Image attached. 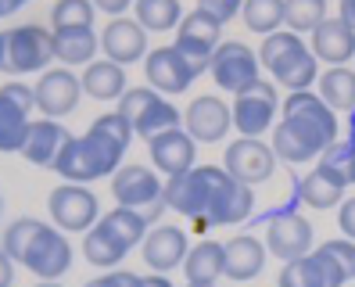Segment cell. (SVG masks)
I'll return each instance as SVG.
<instances>
[{
  "mask_svg": "<svg viewBox=\"0 0 355 287\" xmlns=\"http://www.w3.org/2000/svg\"><path fill=\"white\" fill-rule=\"evenodd\" d=\"M54 61V29L44 26H18L8 33V61L4 72L11 76H29V72H47Z\"/></svg>",
  "mask_w": 355,
  "mask_h": 287,
  "instance_id": "8",
  "label": "cell"
},
{
  "mask_svg": "<svg viewBox=\"0 0 355 287\" xmlns=\"http://www.w3.org/2000/svg\"><path fill=\"white\" fill-rule=\"evenodd\" d=\"M112 194L122 209H133L148 219V227H158V216L169 209L165 205V183L148 166H122L112 176Z\"/></svg>",
  "mask_w": 355,
  "mask_h": 287,
  "instance_id": "4",
  "label": "cell"
},
{
  "mask_svg": "<svg viewBox=\"0 0 355 287\" xmlns=\"http://www.w3.org/2000/svg\"><path fill=\"white\" fill-rule=\"evenodd\" d=\"M316 83H320L316 94L327 101L334 112H352V108H355V72H352L348 65L327 69Z\"/></svg>",
  "mask_w": 355,
  "mask_h": 287,
  "instance_id": "31",
  "label": "cell"
},
{
  "mask_svg": "<svg viewBox=\"0 0 355 287\" xmlns=\"http://www.w3.org/2000/svg\"><path fill=\"white\" fill-rule=\"evenodd\" d=\"M79 79H83V94H90L94 101H122L130 90L126 72L115 61H90Z\"/></svg>",
  "mask_w": 355,
  "mask_h": 287,
  "instance_id": "25",
  "label": "cell"
},
{
  "mask_svg": "<svg viewBox=\"0 0 355 287\" xmlns=\"http://www.w3.org/2000/svg\"><path fill=\"white\" fill-rule=\"evenodd\" d=\"M144 72H148V83L158 94H183L194 83V69L187 65V58L176 47H155L144 58Z\"/></svg>",
  "mask_w": 355,
  "mask_h": 287,
  "instance_id": "16",
  "label": "cell"
},
{
  "mask_svg": "<svg viewBox=\"0 0 355 287\" xmlns=\"http://www.w3.org/2000/svg\"><path fill=\"white\" fill-rule=\"evenodd\" d=\"M198 8L208 11V15H216L219 22L226 26L230 18H237V15L244 11V0H198Z\"/></svg>",
  "mask_w": 355,
  "mask_h": 287,
  "instance_id": "40",
  "label": "cell"
},
{
  "mask_svg": "<svg viewBox=\"0 0 355 287\" xmlns=\"http://www.w3.org/2000/svg\"><path fill=\"white\" fill-rule=\"evenodd\" d=\"M327 18V0H284V26L291 33H312Z\"/></svg>",
  "mask_w": 355,
  "mask_h": 287,
  "instance_id": "34",
  "label": "cell"
},
{
  "mask_svg": "<svg viewBox=\"0 0 355 287\" xmlns=\"http://www.w3.org/2000/svg\"><path fill=\"white\" fill-rule=\"evenodd\" d=\"M133 11H137V22L148 33H169L183 22L180 0H137Z\"/></svg>",
  "mask_w": 355,
  "mask_h": 287,
  "instance_id": "33",
  "label": "cell"
},
{
  "mask_svg": "<svg viewBox=\"0 0 355 287\" xmlns=\"http://www.w3.org/2000/svg\"><path fill=\"white\" fill-rule=\"evenodd\" d=\"M4 61H8V33H0V72H4Z\"/></svg>",
  "mask_w": 355,
  "mask_h": 287,
  "instance_id": "48",
  "label": "cell"
},
{
  "mask_svg": "<svg viewBox=\"0 0 355 287\" xmlns=\"http://www.w3.org/2000/svg\"><path fill=\"white\" fill-rule=\"evenodd\" d=\"M69 140H72V133L61 126V119H36L29 126L22 155H26V162H33L40 169H54Z\"/></svg>",
  "mask_w": 355,
  "mask_h": 287,
  "instance_id": "19",
  "label": "cell"
},
{
  "mask_svg": "<svg viewBox=\"0 0 355 287\" xmlns=\"http://www.w3.org/2000/svg\"><path fill=\"white\" fill-rule=\"evenodd\" d=\"M244 26L252 33H280L284 26V0H244Z\"/></svg>",
  "mask_w": 355,
  "mask_h": 287,
  "instance_id": "35",
  "label": "cell"
},
{
  "mask_svg": "<svg viewBox=\"0 0 355 287\" xmlns=\"http://www.w3.org/2000/svg\"><path fill=\"white\" fill-rule=\"evenodd\" d=\"M119 112L130 119L133 133H140L144 140H151L158 133H169V130H180V122H183V112L176 105H169V101L151 87H130L126 97L119 101Z\"/></svg>",
  "mask_w": 355,
  "mask_h": 287,
  "instance_id": "5",
  "label": "cell"
},
{
  "mask_svg": "<svg viewBox=\"0 0 355 287\" xmlns=\"http://www.w3.org/2000/svg\"><path fill=\"white\" fill-rule=\"evenodd\" d=\"M341 18L355 29V0H341Z\"/></svg>",
  "mask_w": 355,
  "mask_h": 287,
  "instance_id": "46",
  "label": "cell"
},
{
  "mask_svg": "<svg viewBox=\"0 0 355 287\" xmlns=\"http://www.w3.org/2000/svg\"><path fill=\"white\" fill-rule=\"evenodd\" d=\"M266 252H273V259H284V262L312 255V227H309V219L291 216V212L273 216L269 227H266Z\"/></svg>",
  "mask_w": 355,
  "mask_h": 287,
  "instance_id": "15",
  "label": "cell"
},
{
  "mask_svg": "<svg viewBox=\"0 0 355 287\" xmlns=\"http://www.w3.org/2000/svg\"><path fill=\"white\" fill-rule=\"evenodd\" d=\"M259 54L252 47H244L241 40H223L212 54V72L216 76V87L230 90V94H241L252 83H259Z\"/></svg>",
  "mask_w": 355,
  "mask_h": 287,
  "instance_id": "10",
  "label": "cell"
},
{
  "mask_svg": "<svg viewBox=\"0 0 355 287\" xmlns=\"http://www.w3.org/2000/svg\"><path fill=\"white\" fill-rule=\"evenodd\" d=\"M219 33H223V22L216 15L201 11V8H194L191 15H183V22L176 26V44L173 47L187 58V65L194 69V76L212 69V54L223 44Z\"/></svg>",
  "mask_w": 355,
  "mask_h": 287,
  "instance_id": "6",
  "label": "cell"
},
{
  "mask_svg": "<svg viewBox=\"0 0 355 287\" xmlns=\"http://www.w3.org/2000/svg\"><path fill=\"white\" fill-rule=\"evenodd\" d=\"M187 133H191L198 144H216L230 133L234 126V112H230L219 97H194L183 112Z\"/></svg>",
  "mask_w": 355,
  "mask_h": 287,
  "instance_id": "18",
  "label": "cell"
},
{
  "mask_svg": "<svg viewBox=\"0 0 355 287\" xmlns=\"http://www.w3.org/2000/svg\"><path fill=\"white\" fill-rule=\"evenodd\" d=\"M280 108V97L273 83H252L248 90L234 94V126L241 130V137H262L269 126H273V115Z\"/></svg>",
  "mask_w": 355,
  "mask_h": 287,
  "instance_id": "11",
  "label": "cell"
},
{
  "mask_svg": "<svg viewBox=\"0 0 355 287\" xmlns=\"http://www.w3.org/2000/svg\"><path fill=\"white\" fill-rule=\"evenodd\" d=\"M345 187L348 183L338 173H330L327 166H316L302 180L298 194H302V201L309 205V209H334V205L345 201Z\"/></svg>",
  "mask_w": 355,
  "mask_h": 287,
  "instance_id": "28",
  "label": "cell"
},
{
  "mask_svg": "<svg viewBox=\"0 0 355 287\" xmlns=\"http://www.w3.org/2000/svg\"><path fill=\"white\" fill-rule=\"evenodd\" d=\"M312 54L327 65H345L355 58V29L345 18H323L320 29H312Z\"/></svg>",
  "mask_w": 355,
  "mask_h": 287,
  "instance_id": "22",
  "label": "cell"
},
{
  "mask_svg": "<svg viewBox=\"0 0 355 287\" xmlns=\"http://www.w3.org/2000/svg\"><path fill=\"white\" fill-rule=\"evenodd\" d=\"M11 284H15V262L4 248H0V287H11Z\"/></svg>",
  "mask_w": 355,
  "mask_h": 287,
  "instance_id": "44",
  "label": "cell"
},
{
  "mask_svg": "<svg viewBox=\"0 0 355 287\" xmlns=\"http://www.w3.org/2000/svg\"><path fill=\"white\" fill-rule=\"evenodd\" d=\"M47 212L58 230L65 234H87L97 223V198L87 183H61L47 198Z\"/></svg>",
  "mask_w": 355,
  "mask_h": 287,
  "instance_id": "9",
  "label": "cell"
},
{
  "mask_svg": "<svg viewBox=\"0 0 355 287\" xmlns=\"http://www.w3.org/2000/svg\"><path fill=\"white\" fill-rule=\"evenodd\" d=\"M309 47L302 44V36L298 33H291V29H280V33H269L262 40V51H259V61L269 69V72H284L291 61H295L298 54H305Z\"/></svg>",
  "mask_w": 355,
  "mask_h": 287,
  "instance_id": "30",
  "label": "cell"
},
{
  "mask_svg": "<svg viewBox=\"0 0 355 287\" xmlns=\"http://www.w3.org/2000/svg\"><path fill=\"white\" fill-rule=\"evenodd\" d=\"M338 227L345 230L348 241H355V198H345L338 205Z\"/></svg>",
  "mask_w": 355,
  "mask_h": 287,
  "instance_id": "42",
  "label": "cell"
},
{
  "mask_svg": "<svg viewBox=\"0 0 355 287\" xmlns=\"http://www.w3.org/2000/svg\"><path fill=\"white\" fill-rule=\"evenodd\" d=\"M0 212H4V198H0Z\"/></svg>",
  "mask_w": 355,
  "mask_h": 287,
  "instance_id": "51",
  "label": "cell"
},
{
  "mask_svg": "<svg viewBox=\"0 0 355 287\" xmlns=\"http://www.w3.org/2000/svg\"><path fill=\"white\" fill-rule=\"evenodd\" d=\"M83 255H87L90 266H97V270H115V266L126 259L130 252L122 248V244L101 227V223H94V227L83 234Z\"/></svg>",
  "mask_w": 355,
  "mask_h": 287,
  "instance_id": "32",
  "label": "cell"
},
{
  "mask_svg": "<svg viewBox=\"0 0 355 287\" xmlns=\"http://www.w3.org/2000/svg\"><path fill=\"white\" fill-rule=\"evenodd\" d=\"M54 29H94V0H58L51 8Z\"/></svg>",
  "mask_w": 355,
  "mask_h": 287,
  "instance_id": "37",
  "label": "cell"
},
{
  "mask_svg": "<svg viewBox=\"0 0 355 287\" xmlns=\"http://www.w3.org/2000/svg\"><path fill=\"white\" fill-rule=\"evenodd\" d=\"M187 284H216L226 273V248L219 241H201L194 244L183 259Z\"/></svg>",
  "mask_w": 355,
  "mask_h": 287,
  "instance_id": "26",
  "label": "cell"
},
{
  "mask_svg": "<svg viewBox=\"0 0 355 287\" xmlns=\"http://www.w3.org/2000/svg\"><path fill=\"white\" fill-rule=\"evenodd\" d=\"M223 169L241 180V183H262L277 173V155L269 144H262L259 137H241L226 148V158H223Z\"/></svg>",
  "mask_w": 355,
  "mask_h": 287,
  "instance_id": "12",
  "label": "cell"
},
{
  "mask_svg": "<svg viewBox=\"0 0 355 287\" xmlns=\"http://www.w3.org/2000/svg\"><path fill=\"white\" fill-rule=\"evenodd\" d=\"M101 51L115 65H133V61L148 58V29L137 18H112L101 33Z\"/></svg>",
  "mask_w": 355,
  "mask_h": 287,
  "instance_id": "17",
  "label": "cell"
},
{
  "mask_svg": "<svg viewBox=\"0 0 355 287\" xmlns=\"http://www.w3.org/2000/svg\"><path fill=\"white\" fill-rule=\"evenodd\" d=\"M334 140H338V119L327 101L312 90L287 94L284 119L273 130V155L291 166H302L320 158Z\"/></svg>",
  "mask_w": 355,
  "mask_h": 287,
  "instance_id": "2",
  "label": "cell"
},
{
  "mask_svg": "<svg viewBox=\"0 0 355 287\" xmlns=\"http://www.w3.org/2000/svg\"><path fill=\"white\" fill-rule=\"evenodd\" d=\"M33 108H36L33 87L18 83V79L0 87V151L4 155L26 148V137H29V126H33V119H29Z\"/></svg>",
  "mask_w": 355,
  "mask_h": 287,
  "instance_id": "7",
  "label": "cell"
},
{
  "mask_svg": "<svg viewBox=\"0 0 355 287\" xmlns=\"http://www.w3.org/2000/svg\"><path fill=\"white\" fill-rule=\"evenodd\" d=\"M44 227H47V223H40V219H33V216H22V219L11 223V227L4 230V252L11 255V262H22V266H26V255H29L36 234L44 230Z\"/></svg>",
  "mask_w": 355,
  "mask_h": 287,
  "instance_id": "36",
  "label": "cell"
},
{
  "mask_svg": "<svg viewBox=\"0 0 355 287\" xmlns=\"http://www.w3.org/2000/svg\"><path fill=\"white\" fill-rule=\"evenodd\" d=\"M140 252H144V262H148L155 273H169V270H176V266H183V259H187L191 248H187V234L180 227H162L158 223L155 230H148Z\"/></svg>",
  "mask_w": 355,
  "mask_h": 287,
  "instance_id": "21",
  "label": "cell"
},
{
  "mask_svg": "<svg viewBox=\"0 0 355 287\" xmlns=\"http://www.w3.org/2000/svg\"><path fill=\"white\" fill-rule=\"evenodd\" d=\"M223 248H226V273L223 277L244 284V280H255L262 273V266H266V244L259 237L241 234V237H230Z\"/></svg>",
  "mask_w": 355,
  "mask_h": 287,
  "instance_id": "23",
  "label": "cell"
},
{
  "mask_svg": "<svg viewBox=\"0 0 355 287\" xmlns=\"http://www.w3.org/2000/svg\"><path fill=\"white\" fill-rule=\"evenodd\" d=\"M36 287H61V284H58V280H40Z\"/></svg>",
  "mask_w": 355,
  "mask_h": 287,
  "instance_id": "49",
  "label": "cell"
},
{
  "mask_svg": "<svg viewBox=\"0 0 355 287\" xmlns=\"http://www.w3.org/2000/svg\"><path fill=\"white\" fill-rule=\"evenodd\" d=\"M312 259L320 262L327 287H345L348 280H355V241H327L312 252Z\"/></svg>",
  "mask_w": 355,
  "mask_h": 287,
  "instance_id": "24",
  "label": "cell"
},
{
  "mask_svg": "<svg viewBox=\"0 0 355 287\" xmlns=\"http://www.w3.org/2000/svg\"><path fill=\"white\" fill-rule=\"evenodd\" d=\"M187 287H216V284H187Z\"/></svg>",
  "mask_w": 355,
  "mask_h": 287,
  "instance_id": "50",
  "label": "cell"
},
{
  "mask_svg": "<svg viewBox=\"0 0 355 287\" xmlns=\"http://www.w3.org/2000/svg\"><path fill=\"white\" fill-rule=\"evenodd\" d=\"M277 287H327V280H323L320 262L312 255H305V259H295V262H284Z\"/></svg>",
  "mask_w": 355,
  "mask_h": 287,
  "instance_id": "38",
  "label": "cell"
},
{
  "mask_svg": "<svg viewBox=\"0 0 355 287\" xmlns=\"http://www.w3.org/2000/svg\"><path fill=\"white\" fill-rule=\"evenodd\" d=\"M148 151H151V162L158 166V173L180 176V173H187V169H194L198 140L187 133V130H169V133L151 137V140H148Z\"/></svg>",
  "mask_w": 355,
  "mask_h": 287,
  "instance_id": "20",
  "label": "cell"
},
{
  "mask_svg": "<svg viewBox=\"0 0 355 287\" xmlns=\"http://www.w3.org/2000/svg\"><path fill=\"white\" fill-rule=\"evenodd\" d=\"M130 4H137V0H94V8L108 11V15H115V18H122V11H130Z\"/></svg>",
  "mask_w": 355,
  "mask_h": 287,
  "instance_id": "43",
  "label": "cell"
},
{
  "mask_svg": "<svg viewBox=\"0 0 355 287\" xmlns=\"http://www.w3.org/2000/svg\"><path fill=\"white\" fill-rule=\"evenodd\" d=\"M26 270L36 273L40 280H61L65 277L72 270V244H69L65 230H54V227L40 230L29 255H26Z\"/></svg>",
  "mask_w": 355,
  "mask_h": 287,
  "instance_id": "13",
  "label": "cell"
},
{
  "mask_svg": "<svg viewBox=\"0 0 355 287\" xmlns=\"http://www.w3.org/2000/svg\"><path fill=\"white\" fill-rule=\"evenodd\" d=\"M122 155L126 148L115 144L112 137H104L101 130H87L83 137H72L61 151L54 173L65 183H94L101 176H115L122 169Z\"/></svg>",
  "mask_w": 355,
  "mask_h": 287,
  "instance_id": "3",
  "label": "cell"
},
{
  "mask_svg": "<svg viewBox=\"0 0 355 287\" xmlns=\"http://www.w3.org/2000/svg\"><path fill=\"white\" fill-rule=\"evenodd\" d=\"M33 94H36V108L44 112V119H61L79 105L83 79L72 69H47L40 76V83L33 87Z\"/></svg>",
  "mask_w": 355,
  "mask_h": 287,
  "instance_id": "14",
  "label": "cell"
},
{
  "mask_svg": "<svg viewBox=\"0 0 355 287\" xmlns=\"http://www.w3.org/2000/svg\"><path fill=\"white\" fill-rule=\"evenodd\" d=\"M83 287H144V277H137L130 270H112V273H104L97 280H87Z\"/></svg>",
  "mask_w": 355,
  "mask_h": 287,
  "instance_id": "41",
  "label": "cell"
},
{
  "mask_svg": "<svg viewBox=\"0 0 355 287\" xmlns=\"http://www.w3.org/2000/svg\"><path fill=\"white\" fill-rule=\"evenodd\" d=\"M320 166L338 173L345 183H355V140H334L330 148L320 155Z\"/></svg>",
  "mask_w": 355,
  "mask_h": 287,
  "instance_id": "39",
  "label": "cell"
},
{
  "mask_svg": "<svg viewBox=\"0 0 355 287\" xmlns=\"http://www.w3.org/2000/svg\"><path fill=\"white\" fill-rule=\"evenodd\" d=\"M144 287H173V280L165 273H155V277H144Z\"/></svg>",
  "mask_w": 355,
  "mask_h": 287,
  "instance_id": "47",
  "label": "cell"
},
{
  "mask_svg": "<svg viewBox=\"0 0 355 287\" xmlns=\"http://www.w3.org/2000/svg\"><path fill=\"white\" fill-rule=\"evenodd\" d=\"M101 47V36L94 29H54V61L65 69L90 65Z\"/></svg>",
  "mask_w": 355,
  "mask_h": 287,
  "instance_id": "27",
  "label": "cell"
},
{
  "mask_svg": "<svg viewBox=\"0 0 355 287\" xmlns=\"http://www.w3.org/2000/svg\"><path fill=\"white\" fill-rule=\"evenodd\" d=\"M29 0H0V18H8V15H15L18 8H26Z\"/></svg>",
  "mask_w": 355,
  "mask_h": 287,
  "instance_id": "45",
  "label": "cell"
},
{
  "mask_svg": "<svg viewBox=\"0 0 355 287\" xmlns=\"http://www.w3.org/2000/svg\"><path fill=\"white\" fill-rule=\"evenodd\" d=\"M101 227L104 230H108L119 244H122V248H137V244H144V237H148V219H144L140 212H133V209H122V205H119V209H112V212H104L101 219Z\"/></svg>",
  "mask_w": 355,
  "mask_h": 287,
  "instance_id": "29",
  "label": "cell"
},
{
  "mask_svg": "<svg viewBox=\"0 0 355 287\" xmlns=\"http://www.w3.org/2000/svg\"><path fill=\"white\" fill-rule=\"evenodd\" d=\"M165 205L191 219L198 234H205L208 227H237V223H244L255 209V194L248 183L234 180L226 169L194 166L180 176H169Z\"/></svg>",
  "mask_w": 355,
  "mask_h": 287,
  "instance_id": "1",
  "label": "cell"
}]
</instances>
